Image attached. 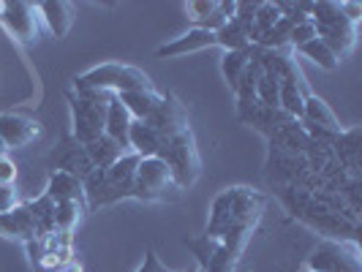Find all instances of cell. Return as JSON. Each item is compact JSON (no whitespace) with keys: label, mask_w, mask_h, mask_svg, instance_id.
<instances>
[{"label":"cell","mask_w":362,"mask_h":272,"mask_svg":"<svg viewBox=\"0 0 362 272\" xmlns=\"http://www.w3.org/2000/svg\"><path fill=\"white\" fill-rule=\"evenodd\" d=\"M185 272H197V267H194V270H185Z\"/></svg>","instance_id":"8d00e7d4"},{"label":"cell","mask_w":362,"mask_h":272,"mask_svg":"<svg viewBox=\"0 0 362 272\" xmlns=\"http://www.w3.org/2000/svg\"><path fill=\"white\" fill-rule=\"evenodd\" d=\"M136 272H172V270H169V267H163L161 259H158V254L150 248V251L145 254V261H142V267H139Z\"/></svg>","instance_id":"836d02e7"},{"label":"cell","mask_w":362,"mask_h":272,"mask_svg":"<svg viewBox=\"0 0 362 272\" xmlns=\"http://www.w3.org/2000/svg\"><path fill=\"white\" fill-rule=\"evenodd\" d=\"M180 196V188L169 166L161 158H139L136 177H134V199L142 201H172Z\"/></svg>","instance_id":"8992f818"},{"label":"cell","mask_w":362,"mask_h":272,"mask_svg":"<svg viewBox=\"0 0 362 272\" xmlns=\"http://www.w3.org/2000/svg\"><path fill=\"white\" fill-rule=\"evenodd\" d=\"M85 153H88V158H90L93 169H107V166H112L117 158L126 155V147L117 145L115 139H109L107 134H101L98 139H93L90 145H85ZM128 153H131V150H128Z\"/></svg>","instance_id":"44dd1931"},{"label":"cell","mask_w":362,"mask_h":272,"mask_svg":"<svg viewBox=\"0 0 362 272\" xmlns=\"http://www.w3.org/2000/svg\"><path fill=\"white\" fill-rule=\"evenodd\" d=\"M54 204H82L85 207V188H82V180L74 177L69 172H60L54 169L49 175V182H47V191H44ZM88 210V207H85Z\"/></svg>","instance_id":"7c38bea8"},{"label":"cell","mask_w":362,"mask_h":272,"mask_svg":"<svg viewBox=\"0 0 362 272\" xmlns=\"http://www.w3.org/2000/svg\"><path fill=\"white\" fill-rule=\"evenodd\" d=\"M207 47H218L216 33L202 30V28H191L188 33H182V36L172 38L169 44L158 47L156 54H158V57H180V54L199 52V49H207Z\"/></svg>","instance_id":"4fadbf2b"},{"label":"cell","mask_w":362,"mask_h":272,"mask_svg":"<svg viewBox=\"0 0 362 272\" xmlns=\"http://www.w3.org/2000/svg\"><path fill=\"white\" fill-rule=\"evenodd\" d=\"M28 210H30L33 223H36L38 240H49L52 235H57V204H54L47 194L30 201Z\"/></svg>","instance_id":"ffe728a7"},{"label":"cell","mask_w":362,"mask_h":272,"mask_svg":"<svg viewBox=\"0 0 362 272\" xmlns=\"http://www.w3.org/2000/svg\"><path fill=\"white\" fill-rule=\"evenodd\" d=\"M216 6L218 3H210V0H194V3H188V6H185V11H188L191 19L197 22V28H202V25L210 19V14L216 11Z\"/></svg>","instance_id":"4dcf8cb0"},{"label":"cell","mask_w":362,"mask_h":272,"mask_svg":"<svg viewBox=\"0 0 362 272\" xmlns=\"http://www.w3.org/2000/svg\"><path fill=\"white\" fill-rule=\"evenodd\" d=\"M316 38L325 41L327 49L335 54L338 60L354 49L357 44V25L351 22H335V25H325V28H316Z\"/></svg>","instance_id":"2e32d148"},{"label":"cell","mask_w":362,"mask_h":272,"mask_svg":"<svg viewBox=\"0 0 362 272\" xmlns=\"http://www.w3.org/2000/svg\"><path fill=\"white\" fill-rule=\"evenodd\" d=\"M248 63H251V54L248 52H223L221 57V71H223V79L229 82V88L237 90L243 76L248 71Z\"/></svg>","instance_id":"d4e9b609"},{"label":"cell","mask_w":362,"mask_h":272,"mask_svg":"<svg viewBox=\"0 0 362 272\" xmlns=\"http://www.w3.org/2000/svg\"><path fill=\"white\" fill-rule=\"evenodd\" d=\"M305 93L297 90L294 85H286V82H281V98H278V109L291 117V120H303V109H305Z\"/></svg>","instance_id":"484cf974"},{"label":"cell","mask_w":362,"mask_h":272,"mask_svg":"<svg viewBox=\"0 0 362 272\" xmlns=\"http://www.w3.org/2000/svg\"><path fill=\"white\" fill-rule=\"evenodd\" d=\"M76 90H98V93H134V90H153V82L142 69L136 66H123V63H104L90 71L74 79Z\"/></svg>","instance_id":"3957f363"},{"label":"cell","mask_w":362,"mask_h":272,"mask_svg":"<svg viewBox=\"0 0 362 272\" xmlns=\"http://www.w3.org/2000/svg\"><path fill=\"white\" fill-rule=\"evenodd\" d=\"M316 38V25L310 22V19H305V22H300V25H294L289 33V47L291 49H300L303 44H308V41H313Z\"/></svg>","instance_id":"f546056e"},{"label":"cell","mask_w":362,"mask_h":272,"mask_svg":"<svg viewBox=\"0 0 362 272\" xmlns=\"http://www.w3.org/2000/svg\"><path fill=\"white\" fill-rule=\"evenodd\" d=\"M0 136H3L8 150H14V147H25L36 142L41 136V126L33 117H25L17 112H3L0 114Z\"/></svg>","instance_id":"30bf717a"},{"label":"cell","mask_w":362,"mask_h":272,"mask_svg":"<svg viewBox=\"0 0 362 272\" xmlns=\"http://www.w3.org/2000/svg\"><path fill=\"white\" fill-rule=\"evenodd\" d=\"M131 123H134L131 112L120 104V98H117V95H112V98H109V107H107L104 134H107L109 139H115L117 145H123L128 150V131H131Z\"/></svg>","instance_id":"d6986e66"},{"label":"cell","mask_w":362,"mask_h":272,"mask_svg":"<svg viewBox=\"0 0 362 272\" xmlns=\"http://www.w3.org/2000/svg\"><path fill=\"white\" fill-rule=\"evenodd\" d=\"M0 235L8 237V240H19V242L38 240L36 223H33V215H30L28 204H17L14 210L0 213Z\"/></svg>","instance_id":"9a60e30c"},{"label":"cell","mask_w":362,"mask_h":272,"mask_svg":"<svg viewBox=\"0 0 362 272\" xmlns=\"http://www.w3.org/2000/svg\"><path fill=\"white\" fill-rule=\"evenodd\" d=\"M6 153H8V147L3 142V136H0V158H6Z\"/></svg>","instance_id":"d590c367"},{"label":"cell","mask_w":362,"mask_h":272,"mask_svg":"<svg viewBox=\"0 0 362 272\" xmlns=\"http://www.w3.org/2000/svg\"><path fill=\"white\" fill-rule=\"evenodd\" d=\"M278 98H281V79L262 73L256 82V104H262L264 109H278Z\"/></svg>","instance_id":"83f0119b"},{"label":"cell","mask_w":362,"mask_h":272,"mask_svg":"<svg viewBox=\"0 0 362 272\" xmlns=\"http://www.w3.org/2000/svg\"><path fill=\"white\" fill-rule=\"evenodd\" d=\"M38 17L49 28L54 38H66L74 25V6L66 0H47V3H36Z\"/></svg>","instance_id":"e0dca14e"},{"label":"cell","mask_w":362,"mask_h":272,"mask_svg":"<svg viewBox=\"0 0 362 272\" xmlns=\"http://www.w3.org/2000/svg\"><path fill=\"white\" fill-rule=\"evenodd\" d=\"M145 123L156 128V131L161 134V139H169V136L180 134V131H185V128H191V123H188V112H185V107H182L175 95H161V101H158L156 112L147 117Z\"/></svg>","instance_id":"9c48e42d"},{"label":"cell","mask_w":362,"mask_h":272,"mask_svg":"<svg viewBox=\"0 0 362 272\" xmlns=\"http://www.w3.org/2000/svg\"><path fill=\"white\" fill-rule=\"evenodd\" d=\"M161 134L153 126H147L145 120H134L131 131H128V150L139 158H158L161 153Z\"/></svg>","instance_id":"ac0fdd59"},{"label":"cell","mask_w":362,"mask_h":272,"mask_svg":"<svg viewBox=\"0 0 362 272\" xmlns=\"http://www.w3.org/2000/svg\"><path fill=\"white\" fill-rule=\"evenodd\" d=\"M82 210H85L82 204H57V232L69 235L74 229V223L82 215Z\"/></svg>","instance_id":"f1b7e54d"},{"label":"cell","mask_w":362,"mask_h":272,"mask_svg":"<svg viewBox=\"0 0 362 272\" xmlns=\"http://www.w3.org/2000/svg\"><path fill=\"white\" fill-rule=\"evenodd\" d=\"M120 98V104L131 112V117L134 120H147L153 112H156V107H158V101H161V93L156 90H134V93H120L117 95Z\"/></svg>","instance_id":"7402d4cb"},{"label":"cell","mask_w":362,"mask_h":272,"mask_svg":"<svg viewBox=\"0 0 362 272\" xmlns=\"http://www.w3.org/2000/svg\"><path fill=\"white\" fill-rule=\"evenodd\" d=\"M264 213V196L245 185H235L221 191L210 207L207 235L210 240H221L232 226H256Z\"/></svg>","instance_id":"6da1fadb"},{"label":"cell","mask_w":362,"mask_h":272,"mask_svg":"<svg viewBox=\"0 0 362 272\" xmlns=\"http://www.w3.org/2000/svg\"><path fill=\"white\" fill-rule=\"evenodd\" d=\"M109 98L112 93L98 90H76V95H71V136L79 145H90L104 134Z\"/></svg>","instance_id":"5b68a950"},{"label":"cell","mask_w":362,"mask_h":272,"mask_svg":"<svg viewBox=\"0 0 362 272\" xmlns=\"http://www.w3.org/2000/svg\"><path fill=\"white\" fill-rule=\"evenodd\" d=\"M216 41L218 47H223L226 52H248L254 47L251 38H248V30L237 19H229L221 30H216Z\"/></svg>","instance_id":"603a6c76"},{"label":"cell","mask_w":362,"mask_h":272,"mask_svg":"<svg viewBox=\"0 0 362 272\" xmlns=\"http://www.w3.org/2000/svg\"><path fill=\"white\" fill-rule=\"evenodd\" d=\"M158 158L169 166V172L175 177V185L180 191L191 188L194 182L199 180L202 161H199V150H197V136H194L191 128H185V131L169 136V139H163Z\"/></svg>","instance_id":"277c9868"},{"label":"cell","mask_w":362,"mask_h":272,"mask_svg":"<svg viewBox=\"0 0 362 272\" xmlns=\"http://www.w3.org/2000/svg\"><path fill=\"white\" fill-rule=\"evenodd\" d=\"M0 25L19 44L38 41L41 17H38L36 3H25V0H6V3H0Z\"/></svg>","instance_id":"ba28073f"},{"label":"cell","mask_w":362,"mask_h":272,"mask_svg":"<svg viewBox=\"0 0 362 272\" xmlns=\"http://www.w3.org/2000/svg\"><path fill=\"white\" fill-rule=\"evenodd\" d=\"M136 166H139V155L126 153L123 158H117L107 169H93L90 175L82 180L85 207L98 210V207H109V204H117L123 199H134Z\"/></svg>","instance_id":"7a4b0ae2"},{"label":"cell","mask_w":362,"mask_h":272,"mask_svg":"<svg viewBox=\"0 0 362 272\" xmlns=\"http://www.w3.org/2000/svg\"><path fill=\"white\" fill-rule=\"evenodd\" d=\"M310 272H362L360 248L351 240H325L308 259Z\"/></svg>","instance_id":"52a82bcc"},{"label":"cell","mask_w":362,"mask_h":272,"mask_svg":"<svg viewBox=\"0 0 362 272\" xmlns=\"http://www.w3.org/2000/svg\"><path fill=\"white\" fill-rule=\"evenodd\" d=\"M256 8H259V3H237V8H235V19L248 30V33H251V25H254Z\"/></svg>","instance_id":"1f68e13d"},{"label":"cell","mask_w":362,"mask_h":272,"mask_svg":"<svg viewBox=\"0 0 362 272\" xmlns=\"http://www.w3.org/2000/svg\"><path fill=\"white\" fill-rule=\"evenodd\" d=\"M197 272H202V270H199V267H197Z\"/></svg>","instance_id":"74e56055"},{"label":"cell","mask_w":362,"mask_h":272,"mask_svg":"<svg viewBox=\"0 0 362 272\" xmlns=\"http://www.w3.org/2000/svg\"><path fill=\"white\" fill-rule=\"evenodd\" d=\"M284 17L281 14V8H278V3H259V8H256V17H254V25H251V33H248V38H251V44H259L262 41V36L264 33H270L272 28L278 25V19Z\"/></svg>","instance_id":"cb8c5ba5"},{"label":"cell","mask_w":362,"mask_h":272,"mask_svg":"<svg viewBox=\"0 0 362 272\" xmlns=\"http://www.w3.org/2000/svg\"><path fill=\"white\" fill-rule=\"evenodd\" d=\"M300 54H305L308 60H313L319 69H327V71H335L338 69V57L327 49V44L325 41H319V38H313V41H308V44H303L300 49H297Z\"/></svg>","instance_id":"4316f807"},{"label":"cell","mask_w":362,"mask_h":272,"mask_svg":"<svg viewBox=\"0 0 362 272\" xmlns=\"http://www.w3.org/2000/svg\"><path fill=\"white\" fill-rule=\"evenodd\" d=\"M54 166L60 169V172H69L74 177H79V180H85L88 175L93 172V163L88 158V153H85V145H79L76 139H66L63 145L54 150Z\"/></svg>","instance_id":"8fae6325"},{"label":"cell","mask_w":362,"mask_h":272,"mask_svg":"<svg viewBox=\"0 0 362 272\" xmlns=\"http://www.w3.org/2000/svg\"><path fill=\"white\" fill-rule=\"evenodd\" d=\"M303 120H305L316 134H325V136H341V123H338L335 112L327 107L325 98H319V95H313V93L305 98Z\"/></svg>","instance_id":"5bb4252c"},{"label":"cell","mask_w":362,"mask_h":272,"mask_svg":"<svg viewBox=\"0 0 362 272\" xmlns=\"http://www.w3.org/2000/svg\"><path fill=\"white\" fill-rule=\"evenodd\" d=\"M14 207H17V185L6 182V185H0V213H8Z\"/></svg>","instance_id":"d6a6232c"},{"label":"cell","mask_w":362,"mask_h":272,"mask_svg":"<svg viewBox=\"0 0 362 272\" xmlns=\"http://www.w3.org/2000/svg\"><path fill=\"white\" fill-rule=\"evenodd\" d=\"M17 180V163L8 158H0V185Z\"/></svg>","instance_id":"e575fe53"}]
</instances>
